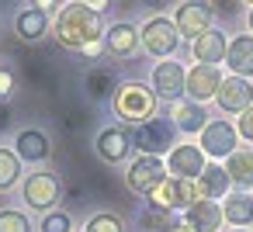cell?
Wrapping results in <instances>:
<instances>
[{
	"instance_id": "4316f807",
	"label": "cell",
	"mask_w": 253,
	"mask_h": 232,
	"mask_svg": "<svg viewBox=\"0 0 253 232\" xmlns=\"http://www.w3.org/2000/svg\"><path fill=\"white\" fill-rule=\"evenodd\" d=\"M0 232H32V222L25 211L7 208V211H0Z\"/></svg>"
},
{
	"instance_id": "8fae6325",
	"label": "cell",
	"mask_w": 253,
	"mask_h": 232,
	"mask_svg": "<svg viewBox=\"0 0 253 232\" xmlns=\"http://www.w3.org/2000/svg\"><path fill=\"white\" fill-rule=\"evenodd\" d=\"M236 139H239V132H236L229 121H208L198 146H201L205 156H215V159L225 156V159H229V156L236 153Z\"/></svg>"
},
{
	"instance_id": "1f68e13d",
	"label": "cell",
	"mask_w": 253,
	"mask_h": 232,
	"mask_svg": "<svg viewBox=\"0 0 253 232\" xmlns=\"http://www.w3.org/2000/svg\"><path fill=\"white\" fill-rule=\"evenodd\" d=\"M11 90H14V77H11V70H4V66H0V101H4Z\"/></svg>"
},
{
	"instance_id": "5bb4252c",
	"label": "cell",
	"mask_w": 253,
	"mask_h": 232,
	"mask_svg": "<svg viewBox=\"0 0 253 232\" xmlns=\"http://www.w3.org/2000/svg\"><path fill=\"white\" fill-rule=\"evenodd\" d=\"M97 156L101 159H108V163H122V159H128V153H132V135L125 132V128H104V132H97Z\"/></svg>"
},
{
	"instance_id": "5b68a950",
	"label": "cell",
	"mask_w": 253,
	"mask_h": 232,
	"mask_svg": "<svg viewBox=\"0 0 253 232\" xmlns=\"http://www.w3.org/2000/svg\"><path fill=\"white\" fill-rule=\"evenodd\" d=\"M153 94H156V101H170V104L184 101V94H187V70L177 59L160 63L153 70Z\"/></svg>"
},
{
	"instance_id": "603a6c76",
	"label": "cell",
	"mask_w": 253,
	"mask_h": 232,
	"mask_svg": "<svg viewBox=\"0 0 253 232\" xmlns=\"http://www.w3.org/2000/svg\"><path fill=\"white\" fill-rule=\"evenodd\" d=\"M45 28H49V14H45V7H28V11H21L18 14V35H21V42H39L42 35H45Z\"/></svg>"
},
{
	"instance_id": "cb8c5ba5",
	"label": "cell",
	"mask_w": 253,
	"mask_h": 232,
	"mask_svg": "<svg viewBox=\"0 0 253 232\" xmlns=\"http://www.w3.org/2000/svg\"><path fill=\"white\" fill-rule=\"evenodd\" d=\"M225 173H229V180L232 184H253V153H246V149H236L229 159H225Z\"/></svg>"
},
{
	"instance_id": "6da1fadb",
	"label": "cell",
	"mask_w": 253,
	"mask_h": 232,
	"mask_svg": "<svg viewBox=\"0 0 253 232\" xmlns=\"http://www.w3.org/2000/svg\"><path fill=\"white\" fill-rule=\"evenodd\" d=\"M56 42L84 52L87 45L104 42V18L90 4H63L56 18Z\"/></svg>"
},
{
	"instance_id": "4fadbf2b",
	"label": "cell",
	"mask_w": 253,
	"mask_h": 232,
	"mask_svg": "<svg viewBox=\"0 0 253 232\" xmlns=\"http://www.w3.org/2000/svg\"><path fill=\"white\" fill-rule=\"evenodd\" d=\"M222 73H218V66H191L187 70V101H194V104H201V101H208V97H218V87H222Z\"/></svg>"
},
{
	"instance_id": "2e32d148",
	"label": "cell",
	"mask_w": 253,
	"mask_h": 232,
	"mask_svg": "<svg viewBox=\"0 0 253 232\" xmlns=\"http://www.w3.org/2000/svg\"><path fill=\"white\" fill-rule=\"evenodd\" d=\"M225 63H229L232 77L250 80V77H253V35H236V39L229 42Z\"/></svg>"
},
{
	"instance_id": "d6a6232c",
	"label": "cell",
	"mask_w": 253,
	"mask_h": 232,
	"mask_svg": "<svg viewBox=\"0 0 253 232\" xmlns=\"http://www.w3.org/2000/svg\"><path fill=\"white\" fill-rule=\"evenodd\" d=\"M7 125H11V108H7L4 101H0V132H4Z\"/></svg>"
},
{
	"instance_id": "9c48e42d",
	"label": "cell",
	"mask_w": 253,
	"mask_h": 232,
	"mask_svg": "<svg viewBox=\"0 0 253 232\" xmlns=\"http://www.w3.org/2000/svg\"><path fill=\"white\" fill-rule=\"evenodd\" d=\"M59 197H63V184H59L56 173H32L25 180V201H28V208L49 211Z\"/></svg>"
},
{
	"instance_id": "277c9868",
	"label": "cell",
	"mask_w": 253,
	"mask_h": 232,
	"mask_svg": "<svg viewBox=\"0 0 253 232\" xmlns=\"http://www.w3.org/2000/svg\"><path fill=\"white\" fill-rule=\"evenodd\" d=\"M139 42H142V49H146L149 56L163 59V56H173V52H177L180 35H177V25H173V21H167V18H149V21L142 25V32H139Z\"/></svg>"
},
{
	"instance_id": "8992f818",
	"label": "cell",
	"mask_w": 253,
	"mask_h": 232,
	"mask_svg": "<svg viewBox=\"0 0 253 232\" xmlns=\"http://www.w3.org/2000/svg\"><path fill=\"white\" fill-rule=\"evenodd\" d=\"M132 146H135L142 156L170 153V149H173V125L163 121V118H153V121L139 125V128L132 132Z\"/></svg>"
},
{
	"instance_id": "d6986e66",
	"label": "cell",
	"mask_w": 253,
	"mask_h": 232,
	"mask_svg": "<svg viewBox=\"0 0 253 232\" xmlns=\"http://www.w3.org/2000/svg\"><path fill=\"white\" fill-rule=\"evenodd\" d=\"M170 118H173V128H180V132H205V125H208V115H205V108L201 104H194V101H177L173 108H170Z\"/></svg>"
},
{
	"instance_id": "d590c367",
	"label": "cell",
	"mask_w": 253,
	"mask_h": 232,
	"mask_svg": "<svg viewBox=\"0 0 253 232\" xmlns=\"http://www.w3.org/2000/svg\"><path fill=\"white\" fill-rule=\"evenodd\" d=\"M250 35H253V7H250Z\"/></svg>"
},
{
	"instance_id": "ac0fdd59",
	"label": "cell",
	"mask_w": 253,
	"mask_h": 232,
	"mask_svg": "<svg viewBox=\"0 0 253 232\" xmlns=\"http://www.w3.org/2000/svg\"><path fill=\"white\" fill-rule=\"evenodd\" d=\"M104 45H108V52L118 56V59L132 56L135 45H139V32H135V25H125V21L111 25V28L104 32Z\"/></svg>"
},
{
	"instance_id": "83f0119b",
	"label": "cell",
	"mask_w": 253,
	"mask_h": 232,
	"mask_svg": "<svg viewBox=\"0 0 253 232\" xmlns=\"http://www.w3.org/2000/svg\"><path fill=\"white\" fill-rule=\"evenodd\" d=\"M87 232H122V218L111 215V211H101L87 222Z\"/></svg>"
},
{
	"instance_id": "7402d4cb",
	"label": "cell",
	"mask_w": 253,
	"mask_h": 232,
	"mask_svg": "<svg viewBox=\"0 0 253 232\" xmlns=\"http://www.w3.org/2000/svg\"><path fill=\"white\" fill-rule=\"evenodd\" d=\"M229 187H232V180H229L225 166H218V163H208L205 173L198 177V191H201L205 201H218V197H225Z\"/></svg>"
},
{
	"instance_id": "44dd1931",
	"label": "cell",
	"mask_w": 253,
	"mask_h": 232,
	"mask_svg": "<svg viewBox=\"0 0 253 232\" xmlns=\"http://www.w3.org/2000/svg\"><path fill=\"white\" fill-rule=\"evenodd\" d=\"M18 159H28V163H42L49 153H52V146H49V135L45 132H39V128H25L21 135H18Z\"/></svg>"
},
{
	"instance_id": "836d02e7",
	"label": "cell",
	"mask_w": 253,
	"mask_h": 232,
	"mask_svg": "<svg viewBox=\"0 0 253 232\" xmlns=\"http://www.w3.org/2000/svg\"><path fill=\"white\" fill-rule=\"evenodd\" d=\"M101 49H104V42H94V45H87V49H84V56L97 59V56H101Z\"/></svg>"
},
{
	"instance_id": "484cf974",
	"label": "cell",
	"mask_w": 253,
	"mask_h": 232,
	"mask_svg": "<svg viewBox=\"0 0 253 232\" xmlns=\"http://www.w3.org/2000/svg\"><path fill=\"white\" fill-rule=\"evenodd\" d=\"M18 177H21V159H18V153L0 149V191L14 187V184H18Z\"/></svg>"
},
{
	"instance_id": "3957f363",
	"label": "cell",
	"mask_w": 253,
	"mask_h": 232,
	"mask_svg": "<svg viewBox=\"0 0 253 232\" xmlns=\"http://www.w3.org/2000/svg\"><path fill=\"white\" fill-rule=\"evenodd\" d=\"M198 201H205L198 191V180H177V177H167L149 194V208H160V211H191Z\"/></svg>"
},
{
	"instance_id": "ba28073f",
	"label": "cell",
	"mask_w": 253,
	"mask_h": 232,
	"mask_svg": "<svg viewBox=\"0 0 253 232\" xmlns=\"http://www.w3.org/2000/svg\"><path fill=\"white\" fill-rule=\"evenodd\" d=\"M167 177H170V173H167V166H163L160 156H139V159L128 166V187H132L135 194H153Z\"/></svg>"
},
{
	"instance_id": "52a82bcc",
	"label": "cell",
	"mask_w": 253,
	"mask_h": 232,
	"mask_svg": "<svg viewBox=\"0 0 253 232\" xmlns=\"http://www.w3.org/2000/svg\"><path fill=\"white\" fill-rule=\"evenodd\" d=\"M205 153H201V146H173L170 153H167V173L170 177H177V180H198L201 173H205Z\"/></svg>"
},
{
	"instance_id": "4dcf8cb0",
	"label": "cell",
	"mask_w": 253,
	"mask_h": 232,
	"mask_svg": "<svg viewBox=\"0 0 253 232\" xmlns=\"http://www.w3.org/2000/svg\"><path fill=\"white\" fill-rule=\"evenodd\" d=\"M236 132H239V135H243L246 142H253V108H250V111H243V118H239Z\"/></svg>"
},
{
	"instance_id": "8d00e7d4",
	"label": "cell",
	"mask_w": 253,
	"mask_h": 232,
	"mask_svg": "<svg viewBox=\"0 0 253 232\" xmlns=\"http://www.w3.org/2000/svg\"><path fill=\"white\" fill-rule=\"evenodd\" d=\"M232 232H250V229H232Z\"/></svg>"
},
{
	"instance_id": "f1b7e54d",
	"label": "cell",
	"mask_w": 253,
	"mask_h": 232,
	"mask_svg": "<svg viewBox=\"0 0 253 232\" xmlns=\"http://www.w3.org/2000/svg\"><path fill=\"white\" fill-rule=\"evenodd\" d=\"M70 229H73V222L66 211H49L42 218V232H70Z\"/></svg>"
},
{
	"instance_id": "d4e9b609",
	"label": "cell",
	"mask_w": 253,
	"mask_h": 232,
	"mask_svg": "<svg viewBox=\"0 0 253 232\" xmlns=\"http://www.w3.org/2000/svg\"><path fill=\"white\" fill-rule=\"evenodd\" d=\"M84 90L94 97V101H104V97H115V77H111V70H94V73H87V80H84Z\"/></svg>"
},
{
	"instance_id": "7c38bea8",
	"label": "cell",
	"mask_w": 253,
	"mask_h": 232,
	"mask_svg": "<svg viewBox=\"0 0 253 232\" xmlns=\"http://www.w3.org/2000/svg\"><path fill=\"white\" fill-rule=\"evenodd\" d=\"M218 108L229 111V115H243L253 108V83L243 80V77H225L222 87H218Z\"/></svg>"
},
{
	"instance_id": "e0dca14e",
	"label": "cell",
	"mask_w": 253,
	"mask_h": 232,
	"mask_svg": "<svg viewBox=\"0 0 253 232\" xmlns=\"http://www.w3.org/2000/svg\"><path fill=\"white\" fill-rule=\"evenodd\" d=\"M184 222L191 225V232H218L222 222H225V215H222L218 201H198V204L184 215Z\"/></svg>"
},
{
	"instance_id": "9a60e30c",
	"label": "cell",
	"mask_w": 253,
	"mask_h": 232,
	"mask_svg": "<svg viewBox=\"0 0 253 232\" xmlns=\"http://www.w3.org/2000/svg\"><path fill=\"white\" fill-rule=\"evenodd\" d=\"M191 52H194V59H198L201 66H215L218 59H225V52H229V39H225L218 28H208V32L191 45Z\"/></svg>"
},
{
	"instance_id": "f546056e",
	"label": "cell",
	"mask_w": 253,
	"mask_h": 232,
	"mask_svg": "<svg viewBox=\"0 0 253 232\" xmlns=\"http://www.w3.org/2000/svg\"><path fill=\"white\" fill-rule=\"evenodd\" d=\"M142 225L146 229H160V232H167L173 222H170V211H160V208H149L146 215H142Z\"/></svg>"
},
{
	"instance_id": "30bf717a",
	"label": "cell",
	"mask_w": 253,
	"mask_h": 232,
	"mask_svg": "<svg viewBox=\"0 0 253 232\" xmlns=\"http://www.w3.org/2000/svg\"><path fill=\"white\" fill-rule=\"evenodd\" d=\"M173 25H177V35H184L194 45L211 28V4H198V0H194V4H180Z\"/></svg>"
},
{
	"instance_id": "ffe728a7",
	"label": "cell",
	"mask_w": 253,
	"mask_h": 232,
	"mask_svg": "<svg viewBox=\"0 0 253 232\" xmlns=\"http://www.w3.org/2000/svg\"><path fill=\"white\" fill-rule=\"evenodd\" d=\"M222 215H225V222L236 225V229L253 225V194H246V191H232V194H225Z\"/></svg>"
},
{
	"instance_id": "7a4b0ae2",
	"label": "cell",
	"mask_w": 253,
	"mask_h": 232,
	"mask_svg": "<svg viewBox=\"0 0 253 232\" xmlns=\"http://www.w3.org/2000/svg\"><path fill=\"white\" fill-rule=\"evenodd\" d=\"M111 108H115V115L125 125L139 128V125H146V121L156 118V94H153V87H142L139 80H132V83H122L115 90Z\"/></svg>"
},
{
	"instance_id": "e575fe53",
	"label": "cell",
	"mask_w": 253,
	"mask_h": 232,
	"mask_svg": "<svg viewBox=\"0 0 253 232\" xmlns=\"http://www.w3.org/2000/svg\"><path fill=\"white\" fill-rule=\"evenodd\" d=\"M167 232H191V225H187V222H173Z\"/></svg>"
}]
</instances>
